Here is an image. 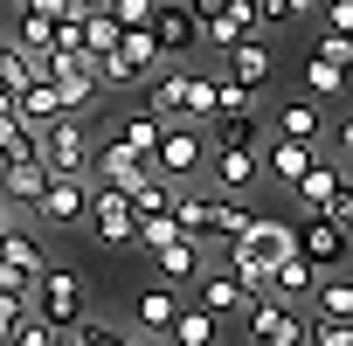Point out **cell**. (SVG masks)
<instances>
[{
	"mask_svg": "<svg viewBox=\"0 0 353 346\" xmlns=\"http://www.w3.org/2000/svg\"><path fill=\"white\" fill-rule=\"evenodd\" d=\"M208 145H263L256 111H243V118H215V125H208Z\"/></svg>",
	"mask_w": 353,
	"mask_h": 346,
	"instance_id": "obj_28",
	"label": "cell"
},
{
	"mask_svg": "<svg viewBox=\"0 0 353 346\" xmlns=\"http://www.w3.org/2000/svg\"><path fill=\"white\" fill-rule=\"evenodd\" d=\"M49 42H56V21H42V14H28V8H21V21H14V35H8V49L35 63V56H42Z\"/></svg>",
	"mask_w": 353,
	"mask_h": 346,
	"instance_id": "obj_25",
	"label": "cell"
},
{
	"mask_svg": "<svg viewBox=\"0 0 353 346\" xmlns=\"http://www.w3.org/2000/svg\"><path fill=\"white\" fill-rule=\"evenodd\" d=\"M28 312H35L28 298H14V291H0V346H8V332H14V325H21Z\"/></svg>",
	"mask_w": 353,
	"mask_h": 346,
	"instance_id": "obj_41",
	"label": "cell"
},
{
	"mask_svg": "<svg viewBox=\"0 0 353 346\" xmlns=\"http://www.w3.org/2000/svg\"><path fill=\"white\" fill-rule=\"evenodd\" d=\"M35 159H42L49 173H83V159H90V145H83V118H77V111L49 118V125L35 132Z\"/></svg>",
	"mask_w": 353,
	"mask_h": 346,
	"instance_id": "obj_7",
	"label": "cell"
},
{
	"mask_svg": "<svg viewBox=\"0 0 353 346\" xmlns=\"http://www.w3.org/2000/svg\"><path fill=\"white\" fill-rule=\"evenodd\" d=\"M325 28H332V35L353 28V0H325Z\"/></svg>",
	"mask_w": 353,
	"mask_h": 346,
	"instance_id": "obj_43",
	"label": "cell"
},
{
	"mask_svg": "<svg viewBox=\"0 0 353 346\" xmlns=\"http://www.w3.org/2000/svg\"><path fill=\"white\" fill-rule=\"evenodd\" d=\"M28 305H35V318H49V325L63 332V325H77V318H83V277H77V270H56V263H49V270L35 277Z\"/></svg>",
	"mask_w": 353,
	"mask_h": 346,
	"instance_id": "obj_6",
	"label": "cell"
},
{
	"mask_svg": "<svg viewBox=\"0 0 353 346\" xmlns=\"http://www.w3.org/2000/svg\"><path fill=\"white\" fill-rule=\"evenodd\" d=\"M8 56H14V49H8V35H0V63H8Z\"/></svg>",
	"mask_w": 353,
	"mask_h": 346,
	"instance_id": "obj_47",
	"label": "cell"
},
{
	"mask_svg": "<svg viewBox=\"0 0 353 346\" xmlns=\"http://www.w3.org/2000/svg\"><path fill=\"white\" fill-rule=\"evenodd\" d=\"M181 312V298H173L166 284H152V291H139V325L145 332H166V318Z\"/></svg>",
	"mask_w": 353,
	"mask_h": 346,
	"instance_id": "obj_30",
	"label": "cell"
},
{
	"mask_svg": "<svg viewBox=\"0 0 353 346\" xmlns=\"http://www.w3.org/2000/svg\"><path fill=\"white\" fill-rule=\"evenodd\" d=\"M215 332H222V318L201 312V305H181V312L166 318V339L173 346H215Z\"/></svg>",
	"mask_w": 353,
	"mask_h": 346,
	"instance_id": "obj_21",
	"label": "cell"
},
{
	"mask_svg": "<svg viewBox=\"0 0 353 346\" xmlns=\"http://www.w3.org/2000/svg\"><path fill=\"white\" fill-rule=\"evenodd\" d=\"M305 83H312V97H339V90H346V70L325 63V56H312V63H305Z\"/></svg>",
	"mask_w": 353,
	"mask_h": 346,
	"instance_id": "obj_35",
	"label": "cell"
},
{
	"mask_svg": "<svg viewBox=\"0 0 353 346\" xmlns=\"http://www.w3.org/2000/svg\"><path fill=\"white\" fill-rule=\"evenodd\" d=\"M243 111H256V90L236 83V77H215V111L208 118H243Z\"/></svg>",
	"mask_w": 353,
	"mask_h": 346,
	"instance_id": "obj_31",
	"label": "cell"
},
{
	"mask_svg": "<svg viewBox=\"0 0 353 346\" xmlns=\"http://www.w3.org/2000/svg\"><path fill=\"white\" fill-rule=\"evenodd\" d=\"M14 118H21V125H35V132H42L49 118H63V104H56V83H49V77H28V83L14 90Z\"/></svg>",
	"mask_w": 353,
	"mask_h": 346,
	"instance_id": "obj_20",
	"label": "cell"
},
{
	"mask_svg": "<svg viewBox=\"0 0 353 346\" xmlns=\"http://www.w3.org/2000/svg\"><path fill=\"white\" fill-rule=\"evenodd\" d=\"M145 35H152V49H159V56H188V49L201 42V21H194L188 0H152Z\"/></svg>",
	"mask_w": 353,
	"mask_h": 346,
	"instance_id": "obj_8",
	"label": "cell"
},
{
	"mask_svg": "<svg viewBox=\"0 0 353 346\" xmlns=\"http://www.w3.org/2000/svg\"><path fill=\"white\" fill-rule=\"evenodd\" d=\"M42 187H49L42 159H8V166H0V201H8V208H35Z\"/></svg>",
	"mask_w": 353,
	"mask_h": 346,
	"instance_id": "obj_17",
	"label": "cell"
},
{
	"mask_svg": "<svg viewBox=\"0 0 353 346\" xmlns=\"http://www.w3.org/2000/svg\"><path fill=\"white\" fill-rule=\"evenodd\" d=\"M312 284H319V270H312L298 250L270 263V298H284V305H291V298H312Z\"/></svg>",
	"mask_w": 353,
	"mask_h": 346,
	"instance_id": "obj_22",
	"label": "cell"
},
{
	"mask_svg": "<svg viewBox=\"0 0 353 346\" xmlns=\"http://www.w3.org/2000/svg\"><path fill=\"white\" fill-rule=\"evenodd\" d=\"M250 35H256V8H250V0H229L222 14H208V21H201V42H208V49H222V56H229L236 42H250Z\"/></svg>",
	"mask_w": 353,
	"mask_h": 346,
	"instance_id": "obj_15",
	"label": "cell"
},
{
	"mask_svg": "<svg viewBox=\"0 0 353 346\" xmlns=\"http://www.w3.org/2000/svg\"><path fill=\"white\" fill-rule=\"evenodd\" d=\"M125 201H132V215H166V201H173V181H159V173H139V181L125 187Z\"/></svg>",
	"mask_w": 353,
	"mask_h": 346,
	"instance_id": "obj_27",
	"label": "cell"
},
{
	"mask_svg": "<svg viewBox=\"0 0 353 346\" xmlns=\"http://www.w3.org/2000/svg\"><path fill=\"white\" fill-rule=\"evenodd\" d=\"M229 243H243L256 263H277V256H291L298 250V236H291V222L284 215H263V208H250V222H243V236H229Z\"/></svg>",
	"mask_w": 353,
	"mask_h": 346,
	"instance_id": "obj_11",
	"label": "cell"
},
{
	"mask_svg": "<svg viewBox=\"0 0 353 346\" xmlns=\"http://www.w3.org/2000/svg\"><path fill=\"white\" fill-rule=\"evenodd\" d=\"M243 222H250V201H243V194H215V222H208V236L229 243V236H243Z\"/></svg>",
	"mask_w": 353,
	"mask_h": 346,
	"instance_id": "obj_33",
	"label": "cell"
},
{
	"mask_svg": "<svg viewBox=\"0 0 353 346\" xmlns=\"http://www.w3.org/2000/svg\"><path fill=\"white\" fill-rule=\"evenodd\" d=\"M0 159H35V125H0Z\"/></svg>",
	"mask_w": 353,
	"mask_h": 346,
	"instance_id": "obj_37",
	"label": "cell"
},
{
	"mask_svg": "<svg viewBox=\"0 0 353 346\" xmlns=\"http://www.w3.org/2000/svg\"><path fill=\"white\" fill-rule=\"evenodd\" d=\"M77 339H83V346H132L118 325H97V318H77Z\"/></svg>",
	"mask_w": 353,
	"mask_h": 346,
	"instance_id": "obj_40",
	"label": "cell"
},
{
	"mask_svg": "<svg viewBox=\"0 0 353 346\" xmlns=\"http://www.w3.org/2000/svg\"><path fill=\"white\" fill-rule=\"evenodd\" d=\"M145 111H152L159 125H208V111H215V77H201V70H188V63H166V70L145 83Z\"/></svg>",
	"mask_w": 353,
	"mask_h": 346,
	"instance_id": "obj_1",
	"label": "cell"
},
{
	"mask_svg": "<svg viewBox=\"0 0 353 346\" xmlns=\"http://www.w3.org/2000/svg\"><path fill=\"white\" fill-rule=\"evenodd\" d=\"M83 208H90V173H49V187L35 194L28 215H35L42 229H77Z\"/></svg>",
	"mask_w": 353,
	"mask_h": 346,
	"instance_id": "obj_5",
	"label": "cell"
},
{
	"mask_svg": "<svg viewBox=\"0 0 353 346\" xmlns=\"http://www.w3.org/2000/svg\"><path fill=\"white\" fill-rule=\"evenodd\" d=\"M83 222L104 236V243H132V201H125V187H97L90 181V208H83Z\"/></svg>",
	"mask_w": 353,
	"mask_h": 346,
	"instance_id": "obj_13",
	"label": "cell"
},
{
	"mask_svg": "<svg viewBox=\"0 0 353 346\" xmlns=\"http://www.w3.org/2000/svg\"><path fill=\"white\" fill-rule=\"evenodd\" d=\"M215 166V194H250L263 181V145H208Z\"/></svg>",
	"mask_w": 353,
	"mask_h": 346,
	"instance_id": "obj_10",
	"label": "cell"
},
{
	"mask_svg": "<svg viewBox=\"0 0 353 346\" xmlns=\"http://www.w3.org/2000/svg\"><path fill=\"white\" fill-rule=\"evenodd\" d=\"M104 14H111L118 28H145V14H152V0H104Z\"/></svg>",
	"mask_w": 353,
	"mask_h": 346,
	"instance_id": "obj_39",
	"label": "cell"
},
{
	"mask_svg": "<svg viewBox=\"0 0 353 346\" xmlns=\"http://www.w3.org/2000/svg\"><path fill=\"white\" fill-rule=\"evenodd\" d=\"M270 70H277V56H270V42H256V35H250V42H236V49H229V77H236V83H250L256 97H263V83H270Z\"/></svg>",
	"mask_w": 353,
	"mask_h": 346,
	"instance_id": "obj_18",
	"label": "cell"
},
{
	"mask_svg": "<svg viewBox=\"0 0 353 346\" xmlns=\"http://www.w3.org/2000/svg\"><path fill=\"white\" fill-rule=\"evenodd\" d=\"M0 125H14V90H0Z\"/></svg>",
	"mask_w": 353,
	"mask_h": 346,
	"instance_id": "obj_45",
	"label": "cell"
},
{
	"mask_svg": "<svg viewBox=\"0 0 353 346\" xmlns=\"http://www.w3.org/2000/svg\"><path fill=\"white\" fill-rule=\"evenodd\" d=\"M152 263H159V277H173V284H188V277L201 270V243H194V236H173L166 250H152Z\"/></svg>",
	"mask_w": 353,
	"mask_h": 346,
	"instance_id": "obj_23",
	"label": "cell"
},
{
	"mask_svg": "<svg viewBox=\"0 0 353 346\" xmlns=\"http://www.w3.org/2000/svg\"><path fill=\"white\" fill-rule=\"evenodd\" d=\"M0 256H8L14 270H28V277H42V270H49V243H42L35 229H14V222L0 229Z\"/></svg>",
	"mask_w": 353,
	"mask_h": 346,
	"instance_id": "obj_19",
	"label": "cell"
},
{
	"mask_svg": "<svg viewBox=\"0 0 353 346\" xmlns=\"http://www.w3.org/2000/svg\"><path fill=\"white\" fill-rule=\"evenodd\" d=\"M312 159H319V139H284V132H270V139H263V173H270L277 187H291Z\"/></svg>",
	"mask_w": 353,
	"mask_h": 346,
	"instance_id": "obj_14",
	"label": "cell"
},
{
	"mask_svg": "<svg viewBox=\"0 0 353 346\" xmlns=\"http://www.w3.org/2000/svg\"><path fill=\"white\" fill-rule=\"evenodd\" d=\"M111 42H118V21H111L104 8H97V14H83V56H104Z\"/></svg>",
	"mask_w": 353,
	"mask_h": 346,
	"instance_id": "obj_36",
	"label": "cell"
},
{
	"mask_svg": "<svg viewBox=\"0 0 353 346\" xmlns=\"http://www.w3.org/2000/svg\"><path fill=\"white\" fill-rule=\"evenodd\" d=\"M305 346H353V318H325V312H305Z\"/></svg>",
	"mask_w": 353,
	"mask_h": 346,
	"instance_id": "obj_34",
	"label": "cell"
},
{
	"mask_svg": "<svg viewBox=\"0 0 353 346\" xmlns=\"http://www.w3.org/2000/svg\"><path fill=\"white\" fill-rule=\"evenodd\" d=\"M270 132H284V139H319V132H325V118H319V104H312V97H298V104H284V111L270 118Z\"/></svg>",
	"mask_w": 353,
	"mask_h": 346,
	"instance_id": "obj_26",
	"label": "cell"
},
{
	"mask_svg": "<svg viewBox=\"0 0 353 346\" xmlns=\"http://www.w3.org/2000/svg\"><path fill=\"white\" fill-rule=\"evenodd\" d=\"M208 166V125H166L152 145V173L159 181H194Z\"/></svg>",
	"mask_w": 353,
	"mask_h": 346,
	"instance_id": "obj_4",
	"label": "cell"
},
{
	"mask_svg": "<svg viewBox=\"0 0 353 346\" xmlns=\"http://www.w3.org/2000/svg\"><path fill=\"white\" fill-rule=\"evenodd\" d=\"M256 8V28H291V21H312L319 0H250Z\"/></svg>",
	"mask_w": 353,
	"mask_h": 346,
	"instance_id": "obj_29",
	"label": "cell"
},
{
	"mask_svg": "<svg viewBox=\"0 0 353 346\" xmlns=\"http://www.w3.org/2000/svg\"><path fill=\"white\" fill-rule=\"evenodd\" d=\"M291 236H298V256H305L312 270H346V222L305 215V222H291Z\"/></svg>",
	"mask_w": 353,
	"mask_h": 346,
	"instance_id": "obj_9",
	"label": "cell"
},
{
	"mask_svg": "<svg viewBox=\"0 0 353 346\" xmlns=\"http://www.w3.org/2000/svg\"><path fill=\"white\" fill-rule=\"evenodd\" d=\"M49 346H83V339H77V325H63V332H56Z\"/></svg>",
	"mask_w": 353,
	"mask_h": 346,
	"instance_id": "obj_46",
	"label": "cell"
},
{
	"mask_svg": "<svg viewBox=\"0 0 353 346\" xmlns=\"http://www.w3.org/2000/svg\"><path fill=\"white\" fill-rule=\"evenodd\" d=\"M305 305H319L325 318H353V284L339 277V270H319V284H312V298Z\"/></svg>",
	"mask_w": 353,
	"mask_h": 346,
	"instance_id": "obj_24",
	"label": "cell"
},
{
	"mask_svg": "<svg viewBox=\"0 0 353 346\" xmlns=\"http://www.w3.org/2000/svg\"><path fill=\"white\" fill-rule=\"evenodd\" d=\"M159 132H166V125H159L152 111H132V118L118 125V139H125V145H132L139 159H152V145H159Z\"/></svg>",
	"mask_w": 353,
	"mask_h": 346,
	"instance_id": "obj_32",
	"label": "cell"
},
{
	"mask_svg": "<svg viewBox=\"0 0 353 346\" xmlns=\"http://www.w3.org/2000/svg\"><path fill=\"white\" fill-rule=\"evenodd\" d=\"M49 339H56V325H49V318H35V312L8 332V346H49Z\"/></svg>",
	"mask_w": 353,
	"mask_h": 346,
	"instance_id": "obj_38",
	"label": "cell"
},
{
	"mask_svg": "<svg viewBox=\"0 0 353 346\" xmlns=\"http://www.w3.org/2000/svg\"><path fill=\"white\" fill-rule=\"evenodd\" d=\"M188 8H194V21H208V14H222V8H229V0H188Z\"/></svg>",
	"mask_w": 353,
	"mask_h": 346,
	"instance_id": "obj_44",
	"label": "cell"
},
{
	"mask_svg": "<svg viewBox=\"0 0 353 346\" xmlns=\"http://www.w3.org/2000/svg\"><path fill=\"white\" fill-rule=\"evenodd\" d=\"M35 77L56 83V104H63V111H90V104H97V70H90V56L42 49V56H35Z\"/></svg>",
	"mask_w": 353,
	"mask_h": 346,
	"instance_id": "obj_2",
	"label": "cell"
},
{
	"mask_svg": "<svg viewBox=\"0 0 353 346\" xmlns=\"http://www.w3.org/2000/svg\"><path fill=\"white\" fill-rule=\"evenodd\" d=\"M83 173H90L97 187H132L139 173H152V159H139V152H132L125 139H104V145H97L90 159H83Z\"/></svg>",
	"mask_w": 353,
	"mask_h": 346,
	"instance_id": "obj_12",
	"label": "cell"
},
{
	"mask_svg": "<svg viewBox=\"0 0 353 346\" xmlns=\"http://www.w3.org/2000/svg\"><path fill=\"white\" fill-rule=\"evenodd\" d=\"M188 284H194V305H201V312H215V318H229V312H243V305H250V291H243L229 270H194Z\"/></svg>",
	"mask_w": 353,
	"mask_h": 346,
	"instance_id": "obj_16",
	"label": "cell"
},
{
	"mask_svg": "<svg viewBox=\"0 0 353 346\" xmlns=\"http://www.w3.org/2000/svg\"><path fill=\"white\" fill-rule=\"evenodd\" d=\"M291 194H298V208H305V215H332V222H346V229H353V194H346V173H339V166L312 159L298 181H291Z\"/></svg>",
	"mask_w": 353,
	"mask_h": 346,
	"instance_id": "obj_3",
	"label": "cell"
},
{
	"mask_svg": "<svg viewBox=\"0 0 353 346\" xmlns=\"http://www.w3.org/2000/svg\"><path fill=\"white\" fill-rule=\"evenodd\" d=\"M312 56H325V63H339V70H346V56H353V35H332V28H325Z\"/></svg>",
	"mask_w": 353,
	"mask_h": 346,
	"instance_id": "obj_42",
	"label": "cell"
}]
</instances>
